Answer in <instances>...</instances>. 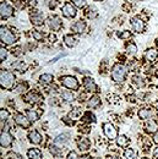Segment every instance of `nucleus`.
<instances>
[{
    "label": "nucleus",
    "instance_id": "58836bf2",
    "mask_svg": "<svg viewBox=\"0 0 158 159\" xmlns=\"http://www.w3.org/2000/svg\"><path fill=\"white\" fill-rule=\"evenodd\" d=\"M71 1H72V4L75 5V7L82 9V7L86 6V0H71Z\"/></svg>",
    "mask_w": 158,
    "mask_h": 159
},
{
    "label": "nucleus",
    "instance_id": "49530a36",
    "mask_svg": "<svg viewBox=\"0 0 158 159\" xmlns=\"http://www.w3.org/2000/svg\"><path fill=\"white\" fill-rule=\"evenodd\" d=\"M153 143H155L156 146H158V132L153 135Z\"/></svg>",
    "mask_w": 158,
    "mask_h": 159
},
{
    "label": "nucleus",
    "instance_id": "3c124183",
    "mask_svg": "<svg viewBox=\"0 0 158 159\" xmlns=\"http://www.w3.org/2000/svg\"><path fill=\"white\" fill-rule=\"evenodd\" d=\"M112 159H120V158H118V157H114V158H112Z\"/></svg>",
    "mask_w": 158,
    "mask_h": 159
},
{
    "label": "nucleus",
    "instance_id": "e433bc0d",
    "mask_svg": "<svg viewBox=\"0 0 158 159\" xmlns=\"http://www.w3.org/2000/svg\"><path fill=\"white\" fill-rule=\"evenodd\" d=\"M119 38H121V39H129V38H131V32L130 31H121L120 33H118Z\"/></svg>",
    "mask_w": 158,
    "mask_h": 159
},
{
    "label": "nucleus",
    "instance_id": "603ef678",
    "mask_svg": "<svg viewBox=\"0 0 158 159\" xmlns=\"http://www.w3.org/2000/svg\"><path fill=\"white\" fill-rule=\"evenodd\" d=\"M157 110H158V104H157Z\"/></svg>",
    "mask_w": 158,
    "mask_h": 159
},
{
    "label": "nucleus",
    "instance_id": "4be33fe9",
    "mask_svg": "<svg viewBox=\"0 0 158 159\" xmlns=\"http://www.w3.org/2000/svg\"><path fill=\"white\" fill-rule=\"evenodd\" d=\"M99 104H100V99H99L98 96H92L91 98H88V100H87V107L91 109H93V108H97V107H99Z\"/></svg>",
    "mask_w": 158,
    "mask_h": 159
},
{
    "label": "nucleus",
    "instance_id": "9d476101",
    "mask_svg": "<svg viewBox=\"0 0 158 159\" xmlns=\"http://www.w3.org/2000/svg\"><path fill=\"white\" fill-rule=\"evenodd\" d=\"M12 142H14V137L10 132L7 131H2L1 132V136H0V146L2 148H9L12 146Z\"/></svg>",
    "mask_w": 158,
    "mask_h": 159
},
{
    "label": "nucleus",
    "instance_id": "393cba45",
    "mask_svg": "<svg viewBox=\"0 0 158 159\" xmlns=\"http://www.w3.org/2000/svg\"><path fill=\"white\" fill-rule=\"evenodd\" d=\"M125 52L128 55H135L137 53V45L135 43H128L125 47Z\"/></svg>",
    "mask_w": 158,
    "mask_h": 159
},
{
    "label": "nucleus",
    "instance_id": "a18cd8bd",
    "mask_svg": "<svg viewBox=\"0 0 158 159\" xmlns=\"http://www.w3.org/2000/svg\"><path fill=\"white\" fill-rule=\"evenodd\" d=\"M9 156L11 157L10 159H22V157H21L20 154H17V153H15V152H10Z\"/></svg>",
    "mask_w": 158,
    "mask_h": 159
},
{
    "label": "nucleus",
    "instance_id": "423d86ee",
    "mask_svg": "<svg viewBox=\"0 0 158 159\" xmlns=\"http://www.w3.org/2000/svg\"><path fill=\"white\" fill-rule=\"evenodd\" d=\"M61 12H63V16L66 17V19H72V17H75L76 14H77L75 5L71 4V2L64 4V6L61 7Z\"/></svg>",
    "mask_w": 158,
    "mask_h": 159
},
{
    "label": "nucleus",
    "instance_id": "0eeeda50",
    "mask_svg": "<svg viewBox=\"0 0 158 159\" xmlns=\"http://www.w3.org/2000/svg\"><path fill=\"white\" fill-rule=\"evenodd\" d=\"M130 25H131L132 30H134L135 32H137V33H142V32L145 31V28H146V23H145V21L142 20L140 16L132 17V19L130 20Z\"/></svg>",
    "mask_w": 158,
    "mask_h": 159
},
{
    "label": "nucleus",
    "instance_id": "72a5a7b5",
    "mask_svg": "<svg viewBox=\"0 0 158 159\" xmlns=\"http://www.w3.org/2000/svg\"><path fill=\"white\" fill-rule=\"evenodd\" d=\"M12 67L16 69V70H19V71H26L27 65L23 61H16L15 64H12Z\"/></svg>",
    "mask_w": 158,
    "mask_h": 159
},
{
    "label": "nucleus",
    "instance_id": "37998d69",
    "mask_svg": "<svg viewBox=\"0 0 158 159\" xmlns=\"http://www.w3.org/2000/svg\"><path fill=\"white\" fill-rule=\"evenodd\" d=\"M57 5H58V0H49L48 1V6H49V9H55L57 7Z\"/></svg>",
    "mask_w": 158,
    "mask_h": 159
},
{
    "label": "nucleus",
    "instance_id": "c756f323",
    "mask_svg": "<svg viewBox=\"0 0 158 159\" xmlns=\"http://www.w3.org/2000/svg\"><path fill=\"white\" fill-rule=\"evenodd\" d=\"M63 149H64V148H63L61 146H58V144H55V143H54V144H52V146H50L49 152H50L53 156H60V154H61V152H63Z\"/></svg>",
    "mask_w": 158,
    "mask_h": 159
},
{
    "label": "nucleus",
    "instance_id": "09e8293b",
    "mask_svg": "<svg viewBox=\"0 0 158 159\" xmlns=\"http://www.w3.org/2000/svg\"><path fill=\"white\" fill-rule=\"evenodd\" d=\"M155 43H156V47L158 48V37L156 38V40H155Z\"/></svg>",
    "mask_w": 158,
    "mask_h": 159
},
{
    "label": "nucleus",
    "instance_id": "f03ea898",
    "mask_svg": "<svg viewBox=\"0 0 158 159\" xmlns=\"http://www.w3.org/2000/svg\"><path fill=\"white\" fill-rule=\"evenodd\" d=\"M110 75H112V80L114 82H124L126 76H128V69H126L125 65L117 62V64L113 65Z\"/></svg>",
    "mask_w": 158,
    "mask_h": 159
},
{
    "label": "nucleus",
    "instance_id": "ddd939ff",
    "mask_svg": "<svg viewBox=\"0 0 158 159\" xmlns=\"http://www.w3.org/2000/svg\"><path fill=\"white\" fill-rule=\"evenodd\" d=\"M28 139H30V142L32 143V144H40L42 143V141H43V137H42V135H40V132L37 131V130H31L30 132H28Z\"/></svg>",
    "mask_w": 158,
    "mask_h": 159
},
{
    "label": "nucleus",
    "instance_id": "a878e982",
    "mask_svg": "<svg viewBox=\"0 0 158 159\" xmlns=\"http://www.w3.org/2000/svg\"><path fill=\"white\" fill-rule=\"evenodd\" d=\"M60 97H61V99L67 102V103L69 102H72V100L75 99V96H74V93L71 91H63L60 93Z\"/></svg>",
    "mask_w": 158,
    "mask_h": 159
},
{
    "label": "nucleus",
    "instance_id": "2eb2a0df",
    "mask_svg": "<svg viewBox=\"0 0 158 159\" xmlns=\"http://www.w3.org/2000/svg\"><path fill=\"white\" fill-rule=\"evenodd\" d=\"M30 19H31V22H32L35 26H40V25H43L44 16H43V14H42L40 11H38V10H35V11L31 14Z\"/></svg>",
    "mask_w": 158,
    "mask_h": 159
},
{
    "label": "nucleus",
    "instance_id": "b1692460",
    "mask_svg": "<svg viewBox=\"0 0 158 159\" xmlns=\"http://www.w3.org/2000/svg\"><path fill=\"white\" fill-rule=\"evenodd\" d=\"M26 115H27V118L30 119L31 122H36L40 119V115H38V113L35 109H27L26 110Z\"/></svg>",
    "mask_w": 158,
    "mask_h": 159
},
{
    "label": "nucleus",
    "instance_id": "4468645a",
    "mask_svg": "<svg viewBox=\"0 0 158 159\" xmlns=\"http://www.w3.org/2000/svg\"><path fill=\"white\" fill-rule=\"evenodd\" d=\"M82 83H83L85 89L88 91V92H92V93H93V92H97V91H98V87H97L96 82L91 79V77H85Z\"/></svg>",
    "mask_w": 158,
    "mask_h": 159
},
{
    "label": "nucleus",
    "instance_id": "9b49d317",
    "mask_svg": "<svg viewBox=\"0 0 158 159\" xmlns=\"http://www.w3.org/2000/svg\"><path fill=\"white\" fill-rule=\"evenodd\" d=\"M12 14H14V9H12L7 2L2 1V2L0 4V15H1V19H2V20H6V19H9L10 16H12Z\"/></svg>",
    "mask_w": 158,
    "mask_h": 159
},
{
    "label": "nucleus",
    "instance_id": "f704fd0d",
    "mask_svg": "<svg viewBox=\"0 0 158 159\" xmlns=\"http://www.w3.org/2000/svg\"><path fill=\"white\" fill-rule=\"evenodd\" d=\"M9 116H10V113H9V110L7 109H0V119H1V122H5L6 120L9 119Z\"/></svg>",
    "mask_w": 158,
    "mask_h": 159
},
{
    "label": "nucleus",
    "instance_id": "f8f14e48",
    "mask_svg": "<svg viewBox=\"0 0 158 159\" xmlns=\"http://www.w3.org/2000/svg\"><path fill=\"white\" fill-rule=\"evenodd\" d=\"M145 131L150 135H155L158 132V124L156 120L150 119L145 122Z\"/></svg>",
    "mask_w": 158,
    "mask_h": 159
},
{
    "label": "nucleus",
    "instance_id": "f3484780",
    "mask_svg": "<svg viewBox=\"0 0 158 159\" xmlns=\"http://www.w3.org/2000/svg\"><path fill=\"white\" fill-rule=\"evenodd\" d=\"M143 58H145L146 61H148V62H153V61H156V60H157L158 52L155 49V48H148V49L145 52Z\"/></svg>",
    "mask_w": 158,
    "mask_h": 159
},
{
    "label": "nucleus",
    "instance_id": "2f4dec72",
    "mask_svg": "<svg viewBox=\"0 0 158 159\" xmlns=\"http://www.w3.org/2000/svg\"><path fill=\"white\" fill-rule=\"evenodd\" d=\"M82 119H83V121H86V122H96V116L91 111H86L83 114V118Z\"/></svg>",
    "mask_w": 158,
    "mask_h": 159
},
{
    "label": "nucleus",
    "instance_id": "6ab92c4d",
    "mask_svg": "<svg viewBox=\"0 0 158 159\" xmlns=\"http://www.w3.org/2000/svg\"><path fill=\"white\" fill-rule=\"evenodd\" d=\"M40 99H42V98H40V94H38L37 92H33V91L28 92V93L25 96V100H26L27 103H31V104H36V103H38Z\"/></svg>",
    "mask_w": 158,
    "mask_h": 159
},
{
    "label": "nucleus",
    "instance_id": "c9c22d12",
    "mask_svg": "<svg viewBox=\"0 0 158 159\" xmlns=\"http://www.w3.org/2000/svg\"><path fill=\"white\" fill-rule=\"evenodd\" d=\"M81 114H82V110H81L80 108H75V109H72V111H70V113H69V118L77 119Z\"/></svg>",
    "mask_w": 158,
    "mask_h": 159
},
{
    "label": "nucleus",
    "instance_id": "79ce46f5",
    "mask_svg": "<svg viewBox=\"0 0 158 159\" xmlns=\"http://www.w3.org/2000/svg\"><path fill=\"white\" fill-rule=\"evenodd\" d=\"M134 83H136L138 87H143V86H145L143 80L141 79V77H138V76H135V77H134Z\"/></svg>",
    "mask_w": 158,
    "mask_h": 159
},
{
    "label": "nucleus",
    "instance_id": "bb28decb",
    "mask_svg": "<svg viewBox=\"0 0 158 159\" xmlns=\"http://www.w3.org/2000/svg\"><path fill=\"white\" fill-rule=\"evenodd\" d=\"M124 158L126 159H137V152L134 148H126L124 151Z\"/></svg>",
    "mask_w": 158,
    "mask_h": 159
},
{
    "label": "nucleus",
    "instance_id": "5701e85b",
    "mask_svg": "<svg viewBox=\"0 0 158 159\" xmlns=\"http://www.w3.org/2000/svg\"><path fill=\"white\" fill-rule=\"evenodd\" d=\"M64 43H65L69 48H72V47L76 45L77 40H76V38H75L72 34H65V36H64Z\"/></svg>",
    "mask_w": 158,
    "mask_h": 159
},
{
    "label": "nucleus",
    "instance_id": "ea45409f",
    "mask_svg": "<svg viewBox=\"0 0 158 159\" xmlns=\"http://www.w3.org/2000/svg\"><path fill=\"white\" fill-rule=\"evenodd\" d=\"M6 59H7V50L4 47H1L0 48V60L1 61H5Z\"/></svg>",
    "mask_w": 158,
    "mask_h": 159
},
{
    "label": "nucleus",
    "instance_id": "c03bdc74",
    "mask_svg": "<svg viewBox=\"0 0 158 159\" xmlns=\"http://www.w3.org/2000/svg\"><path fill=\"white\" fill-rule=\"evenodd\" d=\"M66 159H80V157L77 156V153H76V152H70V153L67 154Z\"/></svg>",
    "mask_w": 158,
    "mask_h": 159
},
{
    "label": "nucleus",
    "instance_id": "a19ab883",
    "mask_svg": "<svg viewBox=\"0 0 158 159\" xmlns=\"http://www.w3.org/2000/svg\"><path fill=\"white\" fill-rule=\"evenodd\" d=\"M32 36H33L35 39L38 40V42H42V40H43V34H42L40 32H38V31H33V32H32Z\"/></svg>",
    "mask_w": 158,
    "mask_h": 159
},
{
    "label": "nucleus",
    "instance_id": "4c0bfd02",
    "mask_svg": "<svg viewBox=\"0 0 158 159\" xmlns=\"http://www.w3.org/2000/svg\"><path fill=\"white\" fill-rule=\"evenodd\" d=\"M27 87H28V84L25 82V83H21V84H19L16 88H15V92L16 93H23L26 89H27Z\"/></svg>",
    "mask_w": 158,
    "mask_h": 159
},
{
    "label": "nucleus",
    "instance_id": "7ed1b4c3",
    "mask_svg": "<svg viewBox=\"0 0 158 159\" xmlns=\"http://www.w3.org/2000/svg\"><path fill=\"white\" fill-rule=\"evenodd\" d=\"M0 38H1V42L6 45H12L17 40L16 36L7 27H4V26L0 27Z\"/></svg>",
    "mask_w": 158,
    "mask_h": 159
},
{
    "label": "nucleus",
    "instance_id": "c85d7f7f",
    "mask_svg": "<svg viewBox=\"0 0 158 159\" xmlns=\"http://www.w3.org/2000/svg\"><path fill=\"white\" fill-rule=\"evenodd\" d=\"M115 143H117L118 147H126L129 144V139L125 135H120L115 139Z\"/></svg>",
    "mask_w": 158,
    "mask_h": 159
},
{
    "label": "nucleus",
    "instance_id": "a211bd4d",
    "mask_svg": "<svg viewBox=\"0 0 158 159\" xmlns=\"http://www.w3.org/2000/svg\"><path fill=\"white\" fill-rule=\"evenodd\" d=\"M76 143H77V147H79V149L81 152H86V151H88L90 147H91L90 139H86V137H80V139H77Z\"/></svg>",
    "mask_w": 158,
    "mask_h": 159
},
{
    "label": "nucleus",
    "instance_id": "39448f33",
    "mask_svg": "<svg viewBox=\"0 0 158 159\" xmlns=\"http://www.w3.org/2000/svg\"><path fill=\"white\" fill-rule=\"evenodd\" d=\"M102 129H103V134H104V136H105L107 139H117V137L119 136L118 129H117L112 122H104L103 126H102Z\"/></svg>",
    "mask_w": 158,
    "mask_h": 159
},
{
    "label": "nucleus",
    "instance_id": "20e7f679",
    "mask_svg": "<svg viewBox=\"0 0 158 159\" xmlns=\"http://www.w3.org/2000/svg\"><path fill=\"white\" fill-rule=\"evenodd\" d=\"M60 82L64 87H66L67 89H72V91H77L80 87L79 80L71 75H66V76H63L60 77Z\"/></svg>",
    "mask_w": 158,
    "mask_h": 159
},
{
    "label": "nucleus",
    "instance_id": "de8ad7c7",
    "mask_svg": "<svg viewBox=\"0 0 158 159\" xmlns=\"http://www.w3.org/2000/svg\"><path fill=\"white\" fill-rule=\"evenodd\" d=\"M153 158L158 159V148H156V149L153 151Z\"/></svg>",
    "mask_w": 158,
    "mask_h": 159
},
{
    "label": "nucleus",
    "instance_id": "f257e3e1",
    "mask_svg": "<svg viewBox=\"0 0 158 159\" xmlns=\"http://www.w3.org/2000/svg\"><path fill=\"white\" fill-rule=\"evenodd\" d=\"M14 83H15V75L9 70L1 69V71H0V86H1V88L10 91L14 87Z\"/></svg>",
    "mask_w": 158,
    "mask_h": 159
},
{
    "label": "nucleus",
    "instance_id": "8fccbe9b",
    "mask_svg": "<svg viewBox=\"0 0 158 159\" xmlns=\"http://www.w3.org/2000/svg\"><path fill=\"white\" fill-rule=\"evenodd\" d=\"M80 159H90V158H88V157H81Z\"/></svg>",
    "mask_w": 158,
    "mask_h": 159
},
{
    "label": "nucleus",
    "instance_id": "dca6fc26",
    "mask_svg": "<svg viewBox=\"0 0 158 159\" xmlns=\"http://www.w3.org/2000/svg\"><path fill=\"white\" fill-rule=\"evenodd\" d=\"M86 28V21H83L82 19L81 20H77L76 22H74L71 26H70V30L74 32V33H82Z\"/></svg>",
    "mask_w": 158,
    "mask_h": 159
},
{
    "label": "nucleus",
    "instance_id": "aec40b11",
    "mask_svg": "<svg viewBox=\"0 0 158 159\" xmlns=\"http://www.w3.org/2000/svg\"><path fill=\"white\" fill-rule=\"evenodd\" d=\"M27 157L30 159H42L43 154H42V151L38 148H30L27 151Z\"/></svg>",
    "mask_w": 158,
    "mask_h": 159
},
{
    "label": "nucleus",
    "instance_id": "412c9836",
    "mask_svg": "<svg viewBox=\"0 0 158 159\" xmlns=\"http://www.w3.org/2000/svg\"><path fill=\"white\" fill-rule=\"evenodd\" d=\"M152 115H153V111L151 109H148V108H142V109L138 110V118L141 120L150 119Z\"/></svg>",
    "mask_w": 158,
    "mask_h": 159
},
{
    "label": "nucleus",
    "instance_id": "cd10ccee",
    "mask_svg": "<svg viewBox=\"0 0 158 159\" xmlns=\"http://www.w3.org/2000/svg\"><path fill=\"white\" fill-rule=\"evenodd\" d=\"M53 80H54V76L52 74H43V75H40V82L42 84H49L53 82Z\"/></svg>",
    "mask_w": 158,
    "mask_h": 159
},
{
    "label": "nucleus",
    "instance_id": "473e14b6",
    "mask_svg": "<svg viewBox=\"0 0 158 159\" xmlns=\"http://www.w3.org/2000/svg\"><path fill=\"white\" fill-rule=\"evenodd\" d=\"M86 15H87L90 19H95V17L98 15L97 9H96L95 6H90V7L87 9V11H86Z\"/></svg>",
    "mask_w": 158,
    "mask_h": 159
},
{
    "label": "nucleus",
    "instance_id": "6e6552de",
    "mask_svg": "<svg viewBox=\"0 0 158 159\" xmlns=\"http://www.w3.org/2000/svg\"><path fill=\"white\" fill-rule=\"evenodd\" d=\"M47 25L52 31H59L60 28L63 27V22L57 15H50L47 19Z\"/></svg>",
    "mask_w": 158,
    "mask_h": 159
},
{
    "label": "nucleus",
    "instance_id": "7c9ffc66",
    "mask_svg": "<svg viewBox=\"0 0 158 159\" xmlns=\"http://www.w3.org/2000/svg\"><path fill=\"white\" fill-rule=\"evenodd\" d=\"M67 141H69V136L64 134V135H59V136L55 139L54 143H55V144H61V146H64V144L67 143Z\"/></svg>",
    "mask_w": 158,
    "mask_h": 159
},
{
    "label": "nucleus",
    "instance_id": "864d4df0",
    "mask_svg": "<svg viewBox=\"0 0 158 159\" xmlns=\"http://www.w3.org/2000/svg\"><path fill=\"white\" fill-rule=\"evenodd\" d=\"M142 159H148V158H142Z\"/></svg>",
    "mask_w": 158,
    "mask_h": 159
},
{
    "label": "nucleus",
    "instance_id": "1a4fd4ad",
    "mask_svg": "<svg viewBox=\"0 0 158 159\" xmlns=\"http://www.w3.org/2000/svg\"><path fill=\"white\" fill-rule=\"evenodd\" d=\"M14 119H15L16 125H19V126L23 127V129H30L31 125H32V122H31L30 119L27 118V115H23L22 113H17V114L15 115Z\"/></svg>",
    "mask_w": 158,
    "mask_h": 159
}]
</instances>
